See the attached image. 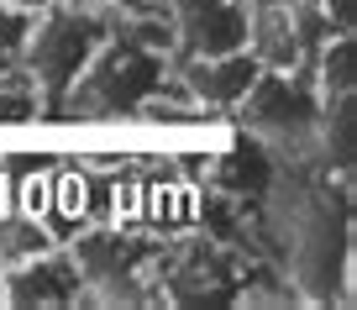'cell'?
Returning a JSON list of instances; mask_svg holds the SVG:
<instances>
[{"label": "cell", "instance_id": "obj_11", "mask_svg": "<svg viewBox=\"0 0 357 310\" xmlns=\"http://www.w3.org/2000/svg\"><path fill=\"white\" fill-rule=\"evenodd\" d=\"M315 11H321L326 32H352L357 27V0H315Z\"/></svg>", "mask_w": 357, "mask_h": 310}, {"label": "cell", "instance_id": "obj_4", "mask_svg": "<svg viewBox=\"0 0 357 310\" xmlns=\"http://www.w3.org/2000/svg\"><path fill=\"white\" fill-rule=\"evenodd\" d=\"M79 274H84V300H142L147 274H153L158 242L137 237V226H84L68 242Z\"/></svg>", "mask_w": 357, "mask_h": 310}, {"label": "cell", "instance_id": "obj_7", "mask_svg": "<svg viewBox=\"0 0 357 310\" xmlns=\"http://www.w3.org/2000/svg\"><path fill=\"white\" fill-rule=\"evenodd\" d=\"M0 300L6 305H79L84 300V274H79L68 247H43L32 258L0 263Z\"/></svg>", "mask_w": 357, "mask_h": 310}, {"label": "cell", "instance_id": "obj_8", "mask_svg": "<svg viewBox=\"0 0 357 310\" xmlns=\"http://www.w3.org/2000/svg\"><path fill=\"white\" fill-rule=\"evenodd\" d=\"M257 68L263 64L252 47H236V53H215V58H184V64H174V79L205 116H231L242 95L252 89Z\"/></svg>", "mask_w": 357, "mask_h": 310}, {"label": "cell", "instance_id": "obj_1", "mask_svg": "<svg viewBox=\"0 0 357 310\" xmlns=\"http://www.w3.org/2000/svg\"><path fill=\"white\" fill-rule=\"evenodd\" d=\"M168 74H174L168 16L163 11L111 16V37L100 43V53L89 58L84 74L74 79L58 116H74V121H132L137 105Z\"/></svg>", "mask_w": 357, "mask_h": 310}, {"label": "cell", "instance_id": "obj_6", "mask_svg": "<svg viewBox=\"0 0 357 310\" xmlns=\"http://www.w3.org/2000/svg\"><path fill=\"white\" fill-rule=\"evenodd\" d=\"M326 22L315 6H252V37L247 47L263 68H310L315 47L326 43Z\"/></svg>", "mask_w": 357, "mask_h": 310}, {"label": "cell", "instance_id": "obj_3", "mask_svg": "<svg viewBox=\"0 0 357 310\" xmlns=\"http://www.w3.org/2000/svg\"><path fill=\"white\" fill-rule=\"evenodd\" d=\"M326 95L315 89L310 68H257L252 89L236 105V121L263 147L279 153H315V121H321Z\"/></svg>", "mask_w": 357, "mask_h": 310}, {"label": "cell", "instance_id": "obj_5", "mask_svg": "<svg viewBox=\"0 0 357 310\" xmlns=\"http://www.w3.org/2000/svg\"><path fill=\"white\" fill-rule=\"evenodd\" d=\"M163 16H168V37H174V64L236 53L252 37V6L247 0H168Z\"/></svg>", "mask_w": 357, "mask_h": 310}, {"label": "cell", "instance_id": "obj_2", "mask_svg": "<svg viewBox=\"0 0 357 310\" xmlns=\"http://www.w3.org/2000/svg\"><path fill=\"white\" fill-rule=\"evenodd\" d=\"M105 37H111V16L89 11V6H68V0H58L53 11H43L32 22V37H26V53H22V74L43 95L47 116H58L63 95L89 68V58L100 53Z\"/></svg>", "mask_w": 357, "mask_h": 310}, {"label": "cell", "instance_id": "obj_10", "mask_svg": "<svg viewBox=\"0 0 357 310\" xmlns=\"http://www.w3.org/2000/svg\"><path fill=\"white\" fill-rule=\"evenodd\" d=\"M32 11H16V6H6L0 0V64H22L26 53V37H32Z\"/></svg>", "mask_w": 357, "mask_h": 310}, {"label": "cell", "instance_id": "obj_13", "mask_svg": "<svg viewBox=\"0 0 357 310\" xmlns=\"http://www.w3.org/2000/svg\"><path fill=\"white\" fill-rule=\"evenodd\" d=\"M6 6H16V11H32V16H43V11H53L58 0H6Z\"/></svg>", "mask_w": 357, "mask_h": 310}, {"label": "cell", "instance_id": "obj_9", "mask_svg": "<svg viewBox=\"0 0 357 310\" xmlns=\"http://www.w3.org/2000/svg\"><path fill=\"white\" fill-rule=\"evenodd\" d=\"M310 79H315V89H321L326 100L352 95V84H357V43H352V32H331L321 47H315Z\"/></svg>", "mask_w": 357, "mask_h": 310}, {"label": "cell", "instance_id": "obj_12", "mask_svg": "<svg viewBox=\"0 0 357 310\" xmlns=\"http://www.w3.org/2000/svg\"><path fill=\"white\" fill-rule=\"evenodd\" d=\"M68 6H89L105 16H132V11H163L168 0H68Z\"/></svg>", "mask_w": 357, "mask_h": 310}, {"label": "cell", "instance_id": "obj_14", "mask_svg": "<svg viewBox=\"0 0 357 310\" xmlns=\"http://www.w3.org/2000/svg\"><path fill=\"white\" fill-rule=\"evenodd\" d=\"M247 6H315V0H247Z\"/></svg>", "mask_w": 357, "mask_h": 310}]
</instances>
